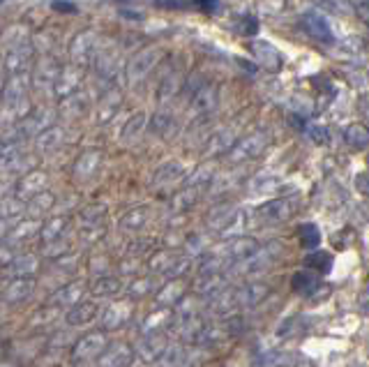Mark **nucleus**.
Listing matches in <instances>:
<instances>
[{
	"label": "nucleus",
	"instance_id": "5701e85b",
	"mask_svg": "<svg viewBox=\"0 0 369 367\" xmlns=\"http://www.w3.org/2000/svg\"><path fill=\"white\" fill-rule=\"evenodd\" d=\"M184 291H187V284H184L182 279H171V282L157 293V301H160V305H173L182 298Z\"/></svg>",
	"mask_w": 369,
	"mask_h": 367
},
{
	"label": "nucleus",
	"instance_id": "c756f323",
	"mask_svg": "<svg viewBox=\"0 0 369 367\" xmlns=\"http://www.w3.org/2000/svg\"><path fill=\"white\" fill-rule=\"evenodd\" d=\"M63 144V132H60L58 127H49L47 132H42L37 136V148L44 153H49V151H56V148Z\"/></svg>",
	"mask_w": 369,
	"mask_h": 367
},
{
	"label": "nucleus",
	"instance_id": "a211bd4d",
	"mask_svg": "<svg viewBox=\"0 0 369 367\" xmlns=\"http://www.w3.org/2000/svg\"><path fill=\"white\" fill-rule=\"evenodd\" d=\"M98 317V305L95 303H78L67 312V323L69 326H86Z\"/></svg>",
	"mask_w": 369,
	"mask_h": 367
},
{
	"label": "nucleus",
	"instance_id": "b1692460",
	"mask_svg": "<svg viewBox=\"0 0 369 367\" xmlns=\"http://www.w3.org/2000/svg\"><path fill=\"white\" fill-rule=\"evenodd\" d=\"M344 139L351 148H356V151H365V148H369V129L365 125H358V122L346 127Z\"/></svg>",
	"mask_w": 369,
	"mask_h": 367
},
{
	"label": "nucleus",
	"instance_id": "7c9ffc66",
	"mask_svg": "<svg viewBox=\"0 0 369 367\" xmlns=\"http://www.w3.org/2000/svg\"><path fill=\"white\" fill-rule=\"evenodd\" d=\"M67 229V224L63 217H56V220H51L42 226V231H40V238L44 243H56V238H60L63 235V231Z\"/></svg>",
	"mask_w": 369,
	"mask_h": 367
},
{
	"label": "nucleus",
	"instance_id": "49530a36",
	"mask_svg": "<svg viewBox=\"0 0 369 367\" xmlns=\"http://www.w3.org/2000/svg\"><path fill=\"white\" fill-rule=\"evenodd\" d=\"M5 3H10V0H0V5H5Z\"/></svg>",
	"mask_w": 369,
	"mask_h": 367
},
{
	"label": "nucleus",
	"instance_id": "1a4fd4ad",
	"mask_svg": "<svg viewBox=\"0 0 369 367\" xmlns=\"http://www.w3.org/2000/svg\"><path fill=\"white\" fill-rule=\"evenodd\" d=\"M131 361H134V349L122 342L107 346V351L98 358L100 367H129Z\"/></svg>",
	"mask_w": 369,
	"mask_h": 367
},
{
	"label": "nucleus",
	"instance_id": "e433bc0d",
	"mask_svg": "<svg viewBox=\"0 0 369 367\" xmlns=\"http://www.w3.org/2000/svg\"><path fill=\"white\" fill-rule=\"evenodd\" d=\"M235 30H238L240 35H257V30H259V21L257 19H254V16H242V19H240V25H238V28H235Z\"/></svg>",
	"mask_w": 369,
	"mask_h": 367
},
{
	"label": "nucleus",
	"instance_id": "473e14b6",
	"mask_svg": "<svg viewBox=\"0 0 369 367\" xmlns=\"http://www.w3.org/2000/svg\"><path fill=\"white\" fill-rule=\"evenodd\" d=\"M93 291L98 296H111L120 291V282L116 277H100L98 282L93 284Z\"/></svg>",
	"mask_w": 369,
	"mask_h": 367
},
{
	"label": "nucleus",
	"instance_id": "ea45409f",
	"mask_svg": "<svg viewBox=\"0 0 369 367\" xmlns=\"http://www.w3.org/2000/svg\"><path fill=\"white\" fill-rule=\"evenodd\" d=\"M54 7L56 12H76V5L74 3H65V0H54Z\"/></svg>",
	"mask_w": 369,
	"mask_h": 367
},
{
	"label": "nucleus",
	"instance_id": "0eeeda50",
	"mask_svg": "<svg viewBox=\"0 0 369 367\" xmlns=\"http://www.w3.org/2000/svg\"><path fill=\"white\" fill-rule=\"evenodd\" d=\"M51 122H54V116H51L49 111H33V113H28V116L19 122L14 139L19 141V136H28V134L40 136L42 132H47L49 127H54Z\"/></svg>",
	"mask_w": 369,
	"mask_h": 367
},
{
	"label": "nucleus",
	"instance_id": "f704fd0d",
	"mask_svg": "<svg viewBox=\"0 0 369 367\" xmlns=\"http://www.w3.org/2000/svg\"><path fill=\"white\" fill-rule=\"evenodd\" d=\"M180 176H182L180 164L171 162V164H166V167H162L160 171H157V176H155V185H162V180L173 182V180H178Z\"/></svg>",
	"mask_w": 369,
	"mask_h": 367
},
{
	"label": "nucleus",
	"instance_id": "f3484780",
	"mask_svg": "<svg viewBox=\"0 0 369 367\" xmlns=\"http://www.w3.org/2000/svg\"><path fill=\"white\" fill-rule=\"evenodd\" d=\"M129 314H131V305L129 303H116V305H111V308L104 312V317H102V326L104 328H120L122 323H125L129 319Z\"/></svg>",
	"mask_w": 369,
	"mask_h": 367
},
{
	"label": "nucleus",
	"instance_id": "c03bdc74",
	"mask_svg": "<svg viewBox=\"0 0 369 367\" xmlns=\"http://www.w3.org/2000/svg\"><path fill=\"white\" fill-rule=\"evenodd\" d=\"M7 190H10V187H7V182L0 180V204H3V199L7 197Z\"/></svg>",
	"mask_w": 369,
	"mask_h": 367
},
{
	"label": "nucleus",
	"instance_id": "9d476101",
	"mask_svg": "<svg viewBox=\"0 0 369 367\" xmlns=\"http://www.w3.org/2000/svg\"><path fill=\"white\" fill-rule=\"evenodd\" d=\"M300 23H303V28H305L307 35H310V37L319 40V42H332V28H330V23L323 14L305 12Z\"/></svg>",
	"mask_w": 369,
	"mask_h": 367
},
{
	"label": "nucleus",
	"instance_id": "7ed1b4c3",
	"mask_svg": "<svg viewBox=\"0 0 369 367\" xmlns=\"http://www.w3.org/2000/svg\"><path fill=\"white\" fill-rule=\"evenodd\" d=\"M298 208V201L295 199H275V201H268L257 208V217H261L266 224H279L293 217Z\"/></svg>",
	"mask_w": 369,
	"mask_h": 367
},
{
	"label": "nucleus",
	"instance_id": "58836bf2",
	"mask_svg": "<svg viewBox=\"0 0 369 367\" xmlns=\"http://www.w3.org/2000/svg\"><path fill=\"white\" fill-rule=\"evenodd\" d=\"M310 136L314 139L316 144H328V132H326V127H321V125H314L310 127Z\"/></svg>",
	"mask_w": 369,
	"mask_h": 367
},
{
	"label": "nucleus",
	"instance_id": "f8f14e48",
	"mask_svg": "<svg viewBox=\"0 0 369 367\" xmlns=\"http://www.w3.org/2000/svg\"><path fill=\"white\" fill-rule=\"evenodd\" d=\"M252 51L254 56H257L259 65H263V69H268V72H277V69L282 67V56H279V51L272 45H268V42H254Z\"/></svg>",
	"mask_w": 369,
	"mask_h": 367
},
{
	"label": "nucleus",
	"instance_id": "20e7f679",
	"mask_svg": "<svg viewBox=\"0 0 369 367\" xmlns=\"http://www.w3.org/2000/svg\"><path fill=\"white\" fill-rule=\"evenodd\" d=\"M107 335L104 333H88L76 342L74 346V361H93V358H100L107 351Z\"/></svg>",
	"mask_w": 369,
	"mask_h": 367
},
{
	"label": "nucleus",
	"instance_id": "bb28decb",
	"mask_svg": "<svg viewBox=\"0 0 369 367\" xmlns=\"http://www.w3.org/2000/svg\"><path fill=\"white\" fill-rule=\"evenodd\" d=\"M144 125H146V113H136L134 118L127 120V125L122 127V134H120V141L122 144H131L136 141L139 136L144 132Z\"/></svg>",
	"mask_w": 369,
	"mask_h": 367
},
{
	"label": "nucleus",
	"instance_id": "79ce46f5",
	"mask_svg": "<svg viewBox=\"0 0 369 367\" xmlns=\"http://www.w3.org/2000/svg\"><path fill=\"white\" fill-rule=\"evenodd\" d=\"M194 3H197L204 12H208V14L217 10V0H194Z\"/></svg>",
	"mask_w": 369,
	"mask_h": 367
},
{
	"label": "nucleus",
	"instance_id": "37998d69",
	"mask_svg": "<svg viewBox=\"0 0 369 367\" xmlns=\"http://www.w3.org/2000/svg\"><path fill=\"white\" fill-rule=\"evenodd\" d=\"M12 229L10 226H7V220H3V217H0V238H5L7 233H10Z\"/></svg>",
	"mask_w": 369,
	"mask_h": 367
},
{
	"label": "nucleus",
	"instance_id": "a19ab883",
	"mask_svg": "<svg viewBox=\"0 0 369 367\" xmlns=\"http://www.w3.org/2000/svg\"><path fill=\"white\" fill-rule=\"evenodd\" d=\"M356 182H358L360 192H363V194H367V197H369V171H367V173H360V176L356 178Z\"/></svg>",
	"mask_w": 369,
	"mask_h": 367
},
{
	"label": "nucleus",
	"instance_id": "ddd939ff",
	"mask_svg": "<svg viewBox=\"0 0 369 367\" xmlns=\"http://www.w3.org/2000/svg\"><path fill=\"white\" fill-rule=\"evenodd\" d=\"M47 185V176H44L42 171L33 169L30 173H25V176L19 180V185H16V194L21 199H35L37 194H42V187Z\"/></svg>",
	"mask_w": 369,
	"mask_h": 367
},
{
	"label": "nucleus",
	"instance_id": "a18cd8bd",
	"mask_svg": "<svg viewBox=\"0 0 369 367\" xmlns=\"http://www.w3.org/2000/svg\"><path fill=\"white\" fill-rule=\"evenodd\" d=\"M3 88H5V83H3V81H0V98H3Z\"/></svg>",
	"mask_w": 369,
	"mask_h": 367
},
{
	"label": "nucleus",
	"instance_id": "4c0bfd02",
	"mask_svg": "<svg viewBox=\"0 0 369 367\" xmlns=\"http://www.w3.org/2000/svg\"><path fill=\"white\" fill-rule=\"evenodd\" d=\"M171 125H173L171 116H164V113H157L155 120H153L155 132H160V134H166V132H169V127H171Z\"/></svg>",
	"mask_w": 369,
	"mask_h": 367
},
{
	"label": "nucleus",
	"instance_id": "dca6fc26",
	"mask_svg": "<svg viewBox=\"0 0 369 367\" xmlns=\"http://www.w3.org/2000/svg\"><path fill=\"white\" fill-rule=\"evenodd\" d=\"M35 289V282L30 277H14L10 286L5 289V301L7 303H23L25 298H30V293Z\"/></svg>",
	"mask_w": 369,
	"mask_h": 367
},
{
	"label": "nucleus",
	"instance_id": "6ab92c4d",
	"mask_svg": "<svg viewBox=\"0 0 369 367\" xmlns=\"http://www.w3.org/2000/svg\"><path fill=\"white\" fill-rule=\"evenodd\" d=\"M164 349H166L164 333H146V339L139 351H141L146 361H155V358H160L164 354Z\"/></svg>",
	"mask_w": 369,
	"mask_h": 367
},
{
	"label": "nucleus",
	"instance_id": "cd10ccee",
	"mask_svg": "<svg viewBox=\"0 0 369 367\" xmlns=\"http://www.w3.org/2000/svg\"><path fill=\"white\" fill-rule=\"evenodd\" d=\"M83 291H86V284H81V282L67 284L65 289H60L54 296V301L60 303V305H78V303H81V298H83Z\"/></svg>",
	"mask_w": 369,
	"mask_h": 367
},
{
	"label": "nucleus",
	"instance_id": "2f4dec72",
	"mask_svg": "<svg viewBox=\"0 0 369 367\" xmlns=\"http://www.w3.org/2000/svg\"><path fill=\"white\" fill-rule=\"evenodd\" d=\"M12 270L16 273V277H30L35 270H37V259L33 255H21L12 261Z\"/></svg>",
	"mask_w": 369,
	"mask_h": 367
},
{
	"label": "nucleus",
	"instance_id": "423d86ee",
	"mask_svg": "<svg viewBox=\"0 0 369 367\" xmlns=\"http://www.w3.org/2000/svg\"><path fill=\"white\" fill-rule=\"evenodd\" d=\"M0 169L3 171H25L33 169V155L19 148V144L5 146L0 151Z\"/></svg>",
	"mask_w": 369,
	"mask_h": 367
},
{
	"label": "nucleus",
	"instance_id": "c9c22d12",
	"mask_svg": "<svg viewBox=\"0 0 369 367\" xmlns=\"http://www.w3.org/2000/svg\"><path fill=\"white\" fill-rule=\"evenodd\" d=\"M51 204H54V197H51L49 192H42V194H37L35 199H30V213L42 215L44 211H49Z\"/></svg>",
	"mask_w": 369,
	"mask_h": 367
},
{
	"label": "nucleus",
	"instance_id": "f03ea898",
	"mask_svg": "<svg viewBox=\"0 0 369 367\" xmlns=\"http://www.w3.org/2000/svg\"><path fill=\"white\" fill-rule=\"evenodd\" d=\"M28 102V76L19 74V76H10L5 81V88H3V104L7 111H19L25 107Z\"/></svg>",
	"mask_w": 369,
	"mask_h": 367
},
{
	"label": "nucleus",
	"instance_id": "aec40b11",
	"mask_svg": "<svg viewBox=\"0 0 369 367\" xmlns=\"http://www.w3.org/2000/svg\"><path fill=\"white\" fill-rule=\"evenodd\" d=\"M42 231L40 222H21L16 229H12L10 233H7V240H10V245H19V243H30L33 238H37Z\"/></svg>",
	"mask_w": 369,
	"mask_h": 367
},
{
	"label": "nucleus",
	"instance_id": "f257e3e1",
	"mask_svg": "<svg viewBox=\"0 0 369 367\" xmlns=\"http://www.w3.org/2000/svg\"><path fill=\"white\" fill-rule=\"evenodd\" d=\"M30 63H33V47H30L28 37H25V35L14 37L5 54V69L10 72V76L28 74Z\"/></svg>",
	"mask_w": 369,
	"mask_h": 367
},
{
	"label": "nucleus",
	"instance_id": "4be33fe9",
	"mask_svg": "<svg viewBox=\"0 0 369 367\" xmlns=\"http://www.w3.org/2000/svg\"><path fill=\"white\" fill-rule=\"evenodd\" d=\"M293 289L298 293L314 296L316 289H319V275L310 273V270H298V273L293 275Z\"/></svg>",
	"mask_w": 369,
	"mask_h": 367
},
{
	"label": "nucleus",
	"instance_id": "412c9836",
	"mask_svg": "<svg viewBox=\"0 0 369 367\" xmlns=\"http://www.w3.org/2000/svg\"><path fill=\"white\" fill-rule=\"evenodd\" d=\"M217 107V91L213 86H206V88H201L194 98H192V109L197 113H208Z\"/></svg>",
	"mask_w": 369,
	"mask_h": 367
},
{
	"label": "nucleus",
	"instance_id": "2eb2a0df",
	"mask_svg": "<svg viewBox=\"0 0 369 367\" xmlns=\"http://www.w3.org/2000/svg\"><path fill=\"white\" fill-rule=\"evenodd\" d=\"M58 74L60 69L58 65L54 63V60H42V63H37V69H35V86L42 91H54V86L58 81Z\"/></svg>",
	"mask_w": 369,
	"mask_h": 367
},
{
	"label": "nucleus",
	"instance_id": "393cba45",
	"mask_svg": "<svg viewBox=\"0 0 369 367\" xmlns=\"http://www.w3.org/2000/svg\"><path fill=\"white\" fill-rule=\"evenodd\" d=\"M305 266L310 270H314L316 275H326V273H330V268H332V257L328 255V252L316 250L305 259Z\"/></svg>",
	"mask_w": 369,
	"mask_h": 367
},
{
	"label": "nucleus",
	"instance_id": "72a5a7b5",
	"mask_svg": "<svg viewBox=\"0 0 369 367\" xmlns=\"http://www.w3.org/2000/svg\"><path fill=\"white\" fill-rule=\"evenodd\" d=\"M146 220H148L146 208H136V211H131L129 215L122 217V226H125V229H141Z\"/></svg>",
	"mask_w": 369,
	"mask_h": 367
},
{
	"label": "nucleus",
	"instance_id": "4468645a",
	"mask_svg": "<svg viewBox=\"0 0 369 367\" xmlns=\"http://www.w3.org/2000/svg\"><path fill=\"white\" fill-rule=\"evenodd\" d=\"M78 83H81V74H78V69H72V67L60 69L58 81L54 86V93L58 95V98L67 100V98H72V95L76 93Z\"/></svg>",
	"mask_w": 369,
	"mask_h": 367
},
{
	"label": "nucleus",
	"instance_id": "6e6552de",
	"mask_svg": "<svg viewBox=\"0 0 369 367\" xmlns=\"http://www.w3.org/2000/svg\"><path fill=\"white\" fill-rule=\"evenodd\" d=\"M72 60L78 65H88L90 60L98 56V35L95 33H81L72 42Z\"/></svg>",
	"mask_w": 369,
	"mask_h": 367
},
{
	"label": "nucleus",
	"instance_id": "c85d7f7f",
	"mask_svg": "<svg viewBox=\"0 0 369 367\" xmlns=\"http://www.w3.org/2000/svg\"><path fill=\"white\" fill-rule=\"evenodd\" d=\"M98 164H100V153L88 151V153H83L81 157H78V162H76V167H74V173H76L78 178H88V176H93V173H95Z\"/></svg>",
	"mask_w": 369,
	"mask_h": 367
},
{
	"label": "nucleus",
	"instance_id": "9b49d317",
	"mask_svg": "<svg viewBox=\"0 0 369 367\" xmlns=\"http://www.w3.org/2000/svg\"><path fill=\"white\" fill-rule=\"evenodd\" d=\"M268 144V136L263 134V132H257V134H250L245 141H240L238 146H233V151H231V160L233 162H242V160H252V157H257L261 155V151L266 148Z\"/></svg>",
	"mask_w": 369,
	"mask_h": 367
},
{
	"label": "nucleus",
	"instance_id": "39448f33",
	"mask_svg": "<svg viewBox=\"0 0 369 367\" xmlns=\"http://www.w3.org/2000/svg\"><path fill=\"white\" fill-rule=\"evenodd\" d=\"M157 60H160V51L157 49H144L141 54H136L134 60L129 63L127 67V81L134 86L139 81H144L148 76V72L157 65Z\"/></svg>",
	"mask_w": 369,
	"mask_h": 367
},
{
	"label": "nucleus",
	"instance_id": "a878e982",
	"mask_svg": "<svg viewBox=\"0 0 369 367\" xmlns=\"http://www.w3.org/2000/svg\"><path fill=\"white\" fill-rule=\"evenodd\" d=\"M298 240H300L303 247L307 250H314V247H319V243H321V231H319V226L312 224V222H305L298 226Z\"/></svg>",
	"mask_w": 369,
	"mask_h": 367
}]
</instances>
